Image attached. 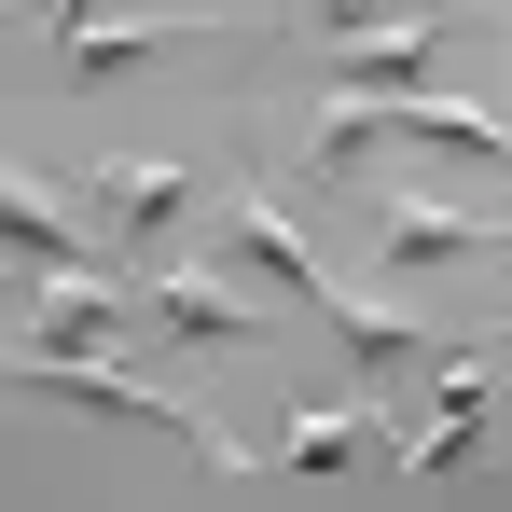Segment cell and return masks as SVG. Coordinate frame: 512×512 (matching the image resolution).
Listing matches in <instances>:
<instances>
[{
	"label": "cell",
	"instance_id": "cell-4",
	"mask_svg": "<svg viewBox=\"0 0 512 512\" xmlns=\"http://www.w3.org/2000/svg\"><path fill=\"white\" fill-rule=\"evenodd\" d=\"M0 236H14V263H42V277H56V263H70V277H97V236H70V208H56V180H0Z\"/></svg>",
	"mask_w": 512,
	"mask_h": 512
},
{
	"label": "cell",
	"instance_id": "cell-3",
	"mask_svg": "<svg viewBox=\"0 0 512 512\" xmlns=\"http://www.w3.org/2000/svg\"><path fill=\"white\" fill-rule=\"evenodd\" d=\"M222 236H236V263H250V277H277L291 305H319V291H333V277H319V250L277 222V194H222Z\"/></svg>",
	"mask_w": 512,
	"mask_h": 512
},
{
	"label": "cell",
	"instance_id": "cell-5",
	"mask_svg": "<svg viewBox=\"0 0 512 512\" xmlns=\"http://www.w3.org/2000/svg\"><path fill=\"white\" fill-rule=\"evenodd\" d=\"M471 429H485V346H443V402H429V429H416V485L471 457Z\"/></svg>",
	"mask_w": 512,
	"mask_h": 512
},
{
	"label": "cell",
	"instance_id": "cell-9",
	"mask_svg": "<svg viewBox=\"0 0 512 512\" xmlns=\"http://www.w3.org/2000/svg\"><path fill=\"white\" fill-rule=\"evenodd\" d=\"M84 194H111V222H125V236H167V222H180V194H194V180H180V167H97Z\"/></svg>",
	"mask_w": 512,
	"mask_h": 512
},
{
	"label": "cell",
	"instance_id": "cell-7",
	"mask_svg": "<svg viewBox=\"0 0 512 512\" xmlns=\"http://www.w3.org/2000/svg\"><path fill=\"white\" fill-rule=\"evenodd\" d=\"M402 139H443V153H471V167L512 180V125H499V111H471V97H402Z\"/></svg>",
	"mask_w": 512,
	"mask_h": 512
},
{
	"label": "cell",
	"instance_id": "cell-1",
	"mask_svg": "<svg viewBox=\"0 0 512 512\" xmlns=\"http://www.w3.org/2000/svg\"><path fill=\"white\" fill-rule=\"evenodd\" d=\"M471 14L457 0H429V14H346V28H319V70L333 84H402V70H429V42H457Z\"/></svg>",
	"mask_w": 512,
	"mask_h": 512
},
{
	"label": "cell",
	"instance_id": "cell-10",
	"mask_svg": "<svg viewBox=\"0 0 512 512\" xmlns=\"http://www.w3.org/2000/svg\"><path fill=\"white\" fill-rule=\"evenodd\" d=\"M374 443V402H319V416H291V443H277V471H346Z\"/></svg>",
	"mask_w": 512,
	"mask_h": 512
},
{
	"label": "cell",
	"instance_id": "cell-12",
	"mask_svg": "<svg viewBox=\"0 0 512 512\" xmlns=\"http://www.w3.org/2000/svg\"><path fill=\"white\" fill-rule=\"evenodd\" d=\"M346 14H374V0H319V28H346Z\"/></svg>",
	"mask_w": 512,
	"mask_h": 512
},
{
	"label": "cell",
	"instance_id": "cell-8",
	"mask_svg": "<svg viewBox=\"0 0 512 512\" xmlns=\"http://www.w3.org/2000/svg\"><path fill=\"white\" fill-rule=\"evenodd\" d=\"M153 319H167V333H194V346H236V333H263V305H236L222 277H153Z\"/></svg>",
	"mask_w": 512,
	"mask_h": 512
},
{
	"label": "cell",
	"instance_id": "cell-2",
	"mask_svg": "<svg viewBox=\"0 0 512 512\" xmlns=\"http://www.w3.org/2000/svg\"><path fill=\"white\" fill-rule=\"evenodd\" d=\"M14 388H42V402H97V416H139V429H167V443H208L194 416H167L153 388H125V374H97V346H14ZM222 457V443H208ZM236 471V457H222Z\"/></svg>",
	"mask_w": 512,
	"mask_h": 512
},
{
	"label": "cell",
	"instance_id": "cell-6",
	"mask_svg": "<svg viewBox=\"0 0 512 512\" xmlns=\"http://www.w3.org/2000/svg\"><path fill=\"white\" fill-rule=\"evenodd\" d=\"M388 250L402 263H457V250H512L499 208H388Z\"/></svg>",
	"mask_w": 512,
	"mask_h": 512
},
{
	"label": "cell",
	"instance_id": "cell-11",
	"mask_svg": "<svg viewBox=\"0 0 512 512\" xmlns=\"http://www.w3.org/2000/svg\"><path fill=\"white\" fill-rule=\"evenodd\" d=\"M28 305H42V333H28V346H97L111 319H125V291H111V277H70V291H28Z\"/></svg>",
	"mask_w": 512,
	"mask_h": 512
}]
</instances>
